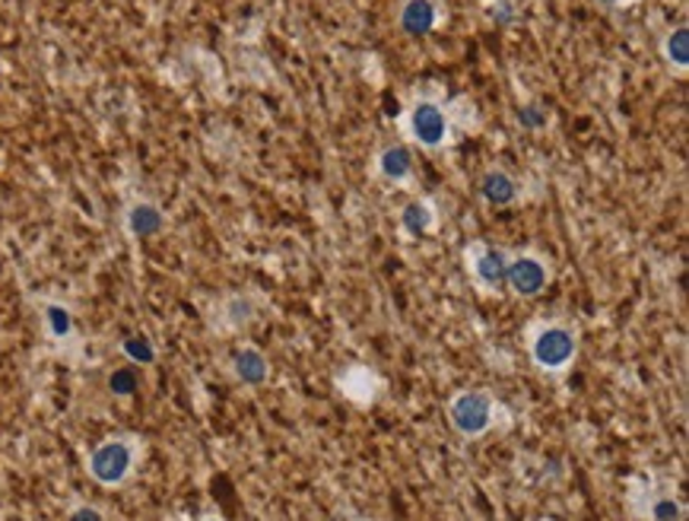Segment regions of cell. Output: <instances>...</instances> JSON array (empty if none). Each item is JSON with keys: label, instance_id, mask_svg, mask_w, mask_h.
Listing matches in <instances>:
<instances>
[{"label": "cell", "instance_id": "6da1fadb", "mask_svg": "<svg viewBox=\"0 0 689 521\" xmlns=\"http://www.w3.org/2000/svg\"><path fill=\"white\" fill-rule=\"evenodd\" d=\"M464 102H467V95H457L454 102H449L435 86L417 90L404 105L401 119H398L404 141L420 146V150H429V153H439V150L452 146L457 141V134L467 131V121L461 119Z\"/></svg>", "mask_w": 689, "mask_h": 521}, {"label": "cell", "instance_id": "7a4b0ae2", "mask_svg": "<svg viewBox=\"0 0 689 521\" xmlns=\"http://www.w3.org/2000/svg\"><path fill=\"white\" fill-rule=\"evenodd\" d=\"M524 350L541 376L563 379L582 354V331L566 318H537L524 328Z\"/></svg>", "mask_w": 689, "mask_h": 521}, {"label": "cell", "instance_id": "3957f363", "mask_svg": "<svg viewBox=\"0 0 689 521\" xmlns=\"http://www.w3.org/2000/svg\"><path fill=\"white\" fill-rule=\"evenodd\" d=\"M502 403L486 388H457L445 401V420L464 442H480L500 427Z\"/></svg>", "mask_w": 689, "mask_h": 521}, {"label": "cell", "instance_id": "277c9868", "mask_svg": "<svg viewBox=\"0 0 689 521\" xmlns=\"http://www.w3.org/2000/svg\"><path fill=\"white\" fill-rule=\"evenodd\" d=\"M143 442L134 432H121V436H109L86 454V474L93 483L105 487V490H121L141 464Z\"/></svg>", "mask_w": 689, "mask_h": 521}, {"label": "cell", "instance_id": "5b68a950", "mask_svg": "<svg viewBox=\"0 0 689 521\" xmlns=\"http://www.w3.org/2000/svg\"><path fill=\"white\" fill-rule=\"evenodd\" d=\"M556 277L553 258L537 252V248H518L508 252V264H505V289L515 299H537L544 296Z\"/></svg>", "mask_w": 689, "mask_h": 521}, {"label": "cell", "instance_id": "8992f818", "mask_svg": "<svg viewBox=\"0 0 689 521\" xmlns=\"http://www.w3.org/2000/svg\"><path fill=\"white\" fill-rule=\"evenodd\" d=\"M464 270L471 277V284L476 286V293L483 296H496L505 289V264H508V248L500 245H490V242H467L464 252Z\"/></svg>", "mask_w": 689, "mask_h": 521}, {"label": "cell", "instance_id": "52a82bcc", "mask_svg": "<svg viewBox=\"0 0 689 521\" xmlns=\"http://www.w3.org/2000/svg\"><path fill=\"white\" fill-rule=\"evenodd\" d=\"M394 20L407 39H426L445 23V7L439 0H401Z\"/></svg>", "mask_w": 689, "mask_h": 521}, {"label": "cell", "instance_id": "ba28073f", "mask_svg": "<svg viewBox=\"0 0 689 521\" xmlns=\"http://www.w3.org/2000/svg\"><path fill=\"white\" fill-rule=\"evenodd\" d=\"M413 172L417 166H413V153L407 143H384L372 160V175L394 188H410Z\"/></svg>", "mask_w": 689, "mask_h": 521}, {"label": "cell", "instance_id": "9c48e42d", "mask_svg": "<svg viewBox=\"0 0 689 521\" xmlns=\"http://www.w3.org/2000/svg\"><path fill=\"white\" fill-rule=\"evenodd\" d=\"M476 191L490 207H515L522 201V178L505 166H486L476 178Z\"/></svg>", "mask_w": 689, "mask_h": 521}, {"label": "cell", "instance_id": "30bf717a", "mask_svg": "<svg viewBox=\"0 0 689 521\" xmlns=\"http://www.w3.org/2000/svg\"><path fill=\"white\" fill-rule=\"evenodd\" d=\"M229 372L241 388H264L274 376V366H270V356L264 354L261 347L241 344L229 359Z\"/></svg>", "mask_w": 689, "mask_h": 521}, {"label": "cell", "instance_id": "8fae6325", "mask_svg": "<svg viewBox=\"0 0 689 521\" xmlns=\"http://www.w3.org/2000/svg\"><path fill=\"white\" fill-rule=\"evenodd\" d=\"M398 229L404 233V238H423L435 233L439 229V204L426 194L410 197L398 214Z\"/></svg>", "mask_w": 689, "mask_h": 521}, {"label": "cell", "instance_id": "7c38bea8", "mask_svg": "<svg viewBox=\"0 0 689 521\" xmlns=\"http://www.w3.org/2000/svg\"><path fill=\"white\" fill-rule=\"evenodd\" d=\"M124 229L131 238H153L166 229V214L153 201H131L124 207Z\"/></svg>", "mask_w": 689, "mask_h": 521}, {"label": "cell", "instance_id": "4fadbf2b", "mask_svg": "<svg viewBox=\"0 0 689 521\" xmlns=\"http://www.w3.org/2000/svg\"><path fill=\"white\" fill-rule=\"evenodd\" d=\"M661 61L667 64V71L677 73V76H687L689 73V29L687 25H673L667 29L665 39H661Z\"/></svg>", "mask_w": 689, "mask_h": 521}, {"label": "cell", "instance_id": "5bb4252c", "mask_svg": "<svg viewBox=\"0 0 689 521\" xmlns=\"http://www.w3.org/2000/svg\"><path fill=\"white\" fill-rule=\"evenodd\" d=\"M645 521H683V502L670 490H648L642 505H633Z\"/></svg>", "mask_w": 689, "mask_h": 521}, {"label": "cell", "instance_id": "9a60e30c", "mask_svg": "<svg viewBox=\"0 0 689 521\" xmlns=\"http://www.w3.org/2000/svg\"><path fill=\"white\" fill-rule=\"evenodd\" d=\"M223 328L226 331H241L258 318V299L251 293H233L223 299Z\"/></svg>", "mask_w": 689, "mask_h": 521}, {"label": "cell", "instance_id": "2e32d148", "mask_svg": "<svg viewBox=\"0 0 689 521\" xmlns=\"http://www.w3.org/2000/svg\"><path fill=\"white\" fill-rule=\"evenodd\" d=\"M42 321H45V334L54 344H71L73 334H76L71 306H64L58 299H51V303L42 306Z\"/></svg>", "mask_w": 689, "mask_h": 521}, {"label": "cell", "instance_id": "e0dca14e", "mask_svg": "<svg viewBox=\"0 0 689 521\" xmlns=\"http://www.w3.org/2000/svg\"><path fill=\"white\" fill-rule=\"evenodd\" d=\"M119 350L131 366H153L156 362V344L146 334H127L119 344Z\"/></svg>", "mask_w": 689, "mask_h": 521}, {"label": "cell", "instance_id": "ac0fdd59", "mask_svg": "<svg viewBox=\"0 0 689 521\" xmlns=\"http://www.w3.org/2000/svg\"><path fill=\"white\" fill-rule=\"evenodd\" d=\"M105 388H109V395H112V398L127 401V398H134V395H137V388H141V376H137V369H134V366H119V369H112V372H109Z\"/></svg>", "mask_w": 689, "mask_h": 521}, {"label": "cell", "instance_id": "d6986e66", "mask_svg": "<svg viewBox=\"0 0 689 521\" xmlns=\"http://www.w3.org/2000/svg\"><path fill=\"white\" fill-rule=\"evenodd\" d=\"M515 119H518V124H522L524 131H541V127H547L549 115L541 102H524V105H518Z\"/></svg>", "mask_w": 689, "mask_h": 521}, {"label": "cell", "instance_id": "ffe728a7", "mask_svg": "<svg viewBox=\"0 0 689 521\" xmlns=\"http://www.w3.org/2000/svg\"><path fill=\"white\" fill-rule=\"evenodd\" d=\"M483 13L496 25H512L518 17V7L515 0H483Z\"/></svg>", "mask_w": 689, "mask_h": 521}, {"label": "cell", "instance_id": "44dd1931", "mask_svg": "<svg viewBox=\"0 0 689 521\" xmlns=\"http://www.w3.org/2000/svg\"><path fill=\"white\" fill-rule=\"evenodd\" d=\"M64 521H105V512L93 505V502H76L68 509V519Z\"/></svg>", "mask_w": 689, "mask_h": 521}, {"label": "cell", "instance_id": "7402d4cb", "mask_svg": "<svg viewBox=\"0 0 689 521\" xmlns=\"http://www.w3.org/2000/svg\"><path fill=\"white\" fill-rule=\"evenodd\" d=\"M597 7H604V10H619V7H626L629 0H595Z\"/></svg>", "mask_w": 689, "mask_h": 521}, {"label": "cell", "instance_id": "603a6c76", "mask_svg": "<svg viewBox=\"0 0 689 521\" xmlns=\"http://www.w3.org/2000/svg\"><path fill=\"white\" fill-rule=\"evenodd\" d=\"M200 521H229V519H223L219 512H207V515H200Z\"/></svg>", "mask_w": 689, "mask_h": 521}]
</instances>
